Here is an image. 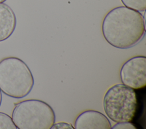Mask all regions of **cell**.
<instances>
[{"mask_svg": "<svg viewBox=\"0 0 146 129\" xmlns=\"http://www.w3.org/2000/svg\"><path fill=\"white\" fill-rule=\"evenodd\" d=\"M33 75L27 65L16 57H7L0 61V90L14 98H22L32 90Z\"/></svg>", "mask_w": 146, "mask_h": 129, "instance_id": "cell-2", "label": "cell"}, {"mask_svg": "<svg viewBox=\"0 0 146 129\" xmlns=\"http://www.w3.org/2000/svg\"><path fill=\"white\" fill-rule=\"evenodd\" d=\"M74 129V127L72 126L70 123L66 122H59L56 123H54L51 129Z\"/></svg>", "mask_w": 146, "mask_h": 129, "instance_id": "cell-11", "label": "cell"}, {"mask_svg": "<svg viewBox=\"0 0 146 129\" xmlns=\"http://www.w3.org/2000/svg\"><path fill=\"white\" fill-rule=\"evenodd\" d=\"M120 76L123 84L133 89L146 85V57L138 56L131 58L122 66Z\"/></svg>", "mask_w": 146, "mask_h": 129, "instance_id": "cell-5", "label": "cell"}, {"mask_svg": "<svg viewBox=\"0 0 146 129\" xmlns=\"http://www.w3.org/2000/svg\"><path fill=\"white\" fill-rule=\"evenodd\" d=\"M2 92L0 90V106H1V105L2 103Z\"/></svg>", "mask_w": 146, "mask_h": 129, "instance_id": "cell-12", "label": "cell"}, {"mask_svg": "<svg viewBox=\"0 0 146 129\" xmlns=\"http://www.w3.org/2000/svg\"><path fill=\"white\" fill-rule=\"evenodd\" d=\"M6 1H7V0H0V3H3V2H5Z\"/></svg>", "mask_w": 146, "mask_h": 129, "instance_id": "cell-13", "label": "cell"}, {"mask_svg": "<svg viewBox=\"0 0 146 129\" xmlns=\"http://www.w3.org/2000/svg\"><path fill=\"white\" fill-rule=\"evenodd\" d=\"M112 129H135V126L132 124L130 122H117L113 127Z\"/></svg>", "mask_w": 146, "mask_h": 129, "instance_id": "cell-10", "label": "cell"}, {"mask_svg": "<svg viewBox=\"0 0 146 129\" xmlns=\"http://www.w3.org/2000/svg\"><path fill=\"white\" fill-rule=\"evenodd\" d=\"M137 97L133 89L123 84L111 86L103 98V107L107 116L115 122H131L137 107Z\"/></svg>", "mask_w": 146, "mask_h": 129, "instance_id": "cell-4", "label": "cell"}, {"mask_svg": "<svg viewBox=\"0 0 146 129\" xmlns=\"http://www.w3.org/2000/svg\"><path fill=\"white\" fill-rule=\"evenodd\" d=\"M17 26V18L14 11L7 5L0 3V42L9 38Z\"/></svg>", "mask_w": 146, "mask_h": 129, "instance_id": "cell-7", "label": "cell"}, {"mask_svg": "<svg viewBox=\"0 0 146 129\" xmlns=\"http://www.w3.org/2000/svg\"><path fill=\"white\" fill-rule=\"evenodd\" d=\"M102 30L106 40L119 49H128L139 43L145 34V19L136 10L125 6L112 9L105 16Z\"/></svg>", "mask_w": 146, "mask_h": 129, "instance_id": "cell-1", "label": "cell"}, {"mask_svg": "<svg viewBox=\"0 0 146 129\" xmlns=\"http://www.w3.org/2000/svg\"><path fill=\"white\" fill-rule=\"evenodd\" d=\"M111 124L108 118L102 113L95 110H87L76 118L75 129H111Z\"/></svg>", "mask_w": 146, "mask_h": 129, "instance_id": "cell-6", "label": "cell"}, {"mask_svg": "<svg viewBox=\"0 0 146 129\" xmlns=\"http://www.w3.org/2000/svg\"><path fill=\"white\" fill-rule=\"evenodd\" d=\"M17 127L8 114L0 112V129H17Z\"/></svg>", "mask_w": 146, "mask_h": 129, "instance_id": "cell-9", "label": "cell"}, {"mask_svg": "<svg viewBox=\"0 0 146 129\" xmlns=\"http://www.w3.org/2000/svg\"><path fill=\"white\" fill-rule=\"evenodd\" d=\"M124 6L139 12L146 9V0H120Z\"/></svg>", "mask_w": 146, "mask_h": 129, "instance_id": "cell-8", "label": "cell"}, {"mask_svg": "<svg viewBox=\"0 0 146 129\" xmlns=\"http://www.w3.org/2000/svg\"><path fill=\"white\" fill-rule=\"evenodd\" d=\"M11 118L18 129H51L55 122V114L47 103L32 99L17 103Z\"/></svg>", "mask_w": 146, "mask_h": 129, "instance_id": "cell-3", "label": "cell"}]
</instances>
